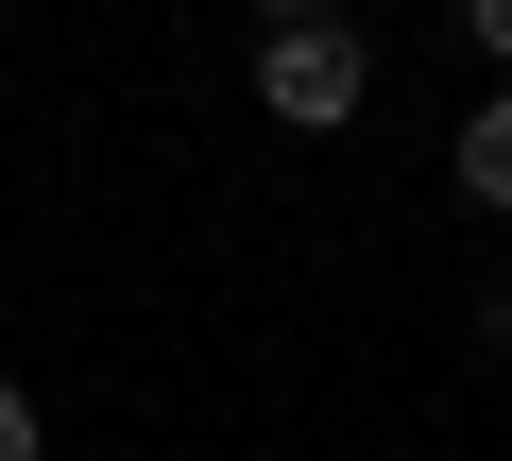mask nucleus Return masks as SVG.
Segmentation results:
<instances>
[{"label": "nucleus", "instance_id": "obj_4", "mask_svg": "<svg viewBox=\"0 0 512 461\" xmlns=\"http://www.w3.org/2000/svg\"><path fill=\"white\" fill-rule=\"evenodd\" d=\"M444 18H461V52H478V69H512V0H444Z\"/></svg>", "mask_w": 512, "mask_h": 461}, {"label": "nucleus", "instance_id": "obj_3", "mask_svg": "<svg viewBox=\"0 0 512 461\" xmlns=\"http://www.w3.org/2000/svg\"><path fill=\"white\" fill-rule=\"evenodd\" d=\"M0 461H52V410H35L18 376H0Z\"/></svg>", "mask_w": 512, "mask_h": 461}, {"label": "nucleus", "instance_id": "obj_5", "mask_svg": "<svg viewBox=\"0 0 512 461\" xmlns=\"http://www.w3.org/2000/svg\"><path fill=\"white\" fill-rule=\"evenodd\" d=\"M239 18H256V35H274V18H342V0H239Z\"/></svg>", "mask_w": 512, "mask_h": 461}, {"label": "nucleus", "instance_id": "obj_1", "mask_svg": "<svg viewBox=\"0 0 512 461\" xmlns=\"http://www.w3.org/2000/svg\"><path fill=\"white\" fill-rule=\"evenodd\" d=\"M376 103V35L359 18H274V35H256V120H274V137H342Z\"/></svg>", "mask_w": 512, "mask_h": 461}, {"label": "nucleus", "instance_id": "obj_2", "mask_svg": "<svg viewBox=\"0 0 512 461\" xmlns=\"http://www.w3.org/2000/svg\"><path fill=\"white\" fill-rule=\"evenodd\" d=\"M444 188H461L478 222H512V86H478V103H461V137H444Z\"/></svg>", "mask_w": 512, "mask_h": 461}]
</instances>
